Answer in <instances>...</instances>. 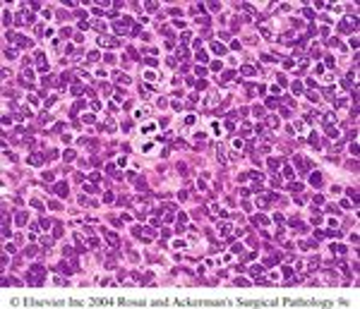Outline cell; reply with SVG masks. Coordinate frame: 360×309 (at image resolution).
<instances>
[{
    "mask_svg": "<svg viewBox=\"0 0 360 309\" xmlns=\"http://www.w3.org/2000/svg\"><path fill=\"white\" fill-rule=\"evenodd\" d=\"M106 173H108V175H113V173H115V165H113V163H108V165H106Z\"/></svg>",
    "mask_w": 360,
    "mask_h": 309,
    "instance_id": "22",
    "label": "cell"
},
{
    "mask_svg": "<svg viewBox=\"0 0 360 309\" xmlns=\"http://www.w3.org/2000/svg\"><path fill=\"white\" fill-rule=\"evenodd\" d=\"M24 254H27V256H34V254H36V247H27Z\"/></svg>",
    "mask_w": 360,
    "mask_h": 309,
    "instance_id": "23",
    "label": "cell"
},
{
    "mask_svg": "<svg viewBox=\"0 0 360 309\" xmlns=\"http://www.w3.org/2000/svg\"><path fill=\"white\" fill-rule=\"evenodd\" d=\"M75 158V151H65V161H72Z\"/></svg>",
    "mask_w": 360,
    "mask_h": 309,
    "instance_id": "27",
    "label": "cell"
},
{
    "mask_svg": "<svg viewBox=\"0 0 360 309\" xmlns=\"http://www.w3.org/2000/svg\"><path fill=\"white\" fill-rule=\"evenodd\" d=\"M115 82H123V84H127L130 79H127V74H123V72H115Z\"/></svg>",
    "mask_w": 360,
    "mask_h": 309,
    "instance_id": "12",
    "label": "cell"
},
{
    "mask_svg": "<svg viewBox=\"0 0 360 309\" xmlns=\"http://www.w3.org/2000/svg\"><path fill=\"white\" fill-rule=\"evenodd\" d=\"M147 65H149V67H156V65H158V62H156V60H154V58H147Z\"/></svg>",
    "mask_w": 360,
    "mask_h": 309,
    "instance_id": "26",
    "label": "cell"
},
{
    "mask_svg": "<svg viewBox=\"0 0 360 309\" xmlns=\"http://www.w3.org/2000/svg\"><path fill=\"white\" fill-rule=\"evenodd\" d=\"M327 134L331 137V139H336V137H338V132H336V129H334L331 125H327Z\"/></svg>",
    "mask_w": 360,
    "mask_h": 309,
    "instance_id": "13",
    "label": "cell"
},
{
    "mask_svg": "<svg viewBox=\"0 0 360 309\" xmlns=\"http://www.w3.org/2000/svg\"><path fill=\"white\" fill-rule=\"evenodd\" d=\"M58 271H60V273H72V271H70V266H67V264H60V266H58Z\"/></svg>",
    "mask_w": 360,
    "mask_h": 309,
    "instance_id": "16",
    "label": "cell"
},
{
    "mask_svg": "<svg viewBox=\"0 0 360 309\" xmlns=\"http://www.w3.org/2000/svg\"><path fill=\"white\" fill-rule=\"evenodd\" d=\"M291 189H293V192H300V189H303V185H298V182H293V185H291Z\"/></svg>",
    "mask_w": 360,
    "mask_h": 309,
    "instance_id": "28",
    "label": "cell"
},
{
    "mask_svg": "<svg viewBox=\"0 0 360 309\" xmlns=\"http://www.w3.org/2000/svg\"><path fill=\"white\" fill-rule=\"evenodd\" d=\"M283 175H286V177H293V168L286 165V168H283Z\"/></svg>",
    "mask_w": 360,
    "mask_h": 309,
    "instance_id": "19",
    "label": "cell"
},
{
    "mask_svg": "<svg viewBox=\"0 0 360 309\" xmlns=\"http://www.w3.org/2000/svg\"><path fill=\"white\" fill-rule=\"evenodd\" d=\"M29 163H34V165H41V163H43V158H41V153H34L31 158H29Z\"/></svg>",
    "mask_w": 360,
    "mask_h": 309,
    "instance_id": "9",
    "label": "cell"
},
{
    "mask_svg": "<svg viewBox=\"0 0 360 309\" xmlns=\"http://www.w3.org/2000/svg\"><path fill=\"white\" fill-rule=\"evenodd\" d=\"M53 230H55L53 235H55V237H60V235H63V225H60V223H55V228H53Z\"/></svg>",
    "mask_w": 360,
    "mask_h": 309,
    "instance_id": "18",
    "label": "cell"
},
{
    "mask_svg": "<svg viewBox=\"0 0 360 309\" xmlns=\"http://www.w3.org/2000/svg\"><path fill=\"white\" fill-rule=\"evenodd\" d=\"M3 22H5V26H7V24H12V17H10V12L3 15Z\"/></svg>",
    "mask_w": 360,
    "mask_h": 309,
    "instance_id": "21",
    "label": "cell"
},
{
    "mask_svg": "<svg viewBox=\"0 0 360 309\" xmlns=\"http://www.w3.org/2000/svg\"><path fill=\"white\" fill-rule=\"evenodd\" d=\"M98 43L106 46V48H118L120 46V41H118L115 36H101V38H98Z\"/></svg>",
    "mask_w": 360,
    "mask_h": 309,
    "instance_id": "2",
    "label": "cell"
},
{
    "mask_svg": "<svg viewBox=\"0 0 360 309\" xmlns=\"http://www.w3.org/2000/svg\"><path fill=\"white\" fill-rule=\"evenodd\" d=\"M17 223H19V225H24V223H27V216H24L22 211H19V213H17Z\"/></svg>",
    "mask_w": 360,
    "mask_h": 309,
    "instance_id": "15",
    "label": "cell"
},
{
    "mask_svg": "<svg viewBox=\"0 0 360 309\" xmlns=\"http://www.w3.org/2000/svg\"><path fill=\"white\" fill-rule=\"evenodd\" d=\"M243 74H247V77H250V74H255V67H250V65H245V67H243Z\"/></svg>",
    "mask_w": 360,
    "mask_h": 309,
    "instance_id": "17",
    "label": "cell"
},
{
    "mask_svg": "<svg viewBox=\"0 0 360 309\" xmlns=\"http://www.w3.org/2000/svg\"><path fill=\"white\" fill-rule=\"evenodd\" d=\"M53 192H55L58 197H67V185H65V182H58V185H53Z\"/></svg>",
    "mask_w": 360,
    "mask_h": 309,
    "instance_id": "4",
    "label": "cell"
},
{
    "mask_svg": "<svg viewBox=\"0 0 360 309\" xmlns=\"http://www.w3.org/2000/svg\"><path fill=\"white\" fill-rule=\"evenodd\" d=\"M269 165H271V168H274V170H276V168H278V165H281V158H269Z\"/></svg>",
    "mask_w": 360,
    "mask_h": 309,
    "instance_id": "14",
    "label": "cell"
},
{
    "mask_svg": "<svg viewBox=\"0 0 360 309\" xmlns=\"http://www.w3.org/2000/svg\"><path fill=\"white\" fill-rule=\"evenodd\" d=\"M103 235H106V240L111 242L113 247H118V235H115V233H111V230H103Z\"/></svg>",
    "mask_w": 360,
    "mask_h": 309,
    "instance_id": "6",
    "label": "cell"
},
{
    "mask_svg": "<svg viewBox=\"0 0 360 309\" xmlns=\"http://www.w3.org/2000/svg\"><path fill=\"white\" fill-rule=\"evenodd\" d=\"M262 271H264L262 266H252V268H250V273H252V278H259V276H262Z\"/></svg>",
    "mask_w": 360,
    "mask_h": 309,
    "instance_id": "10",
    "label": "cell"
},
{
    "mask_svg": "<svg viewBox=\"0 0 360 309\" xmlns=\"http://www.w3.org/2000/svg\"><path fill=\"white\" fill-rule=\"evenodd\" d=\"M43 273H46V271H43V266H38V264H36V266L31 268V271H29V278H27V283H29V285H41V278H43Z\"/></svg>",
    "mask_w": 360,
    "mask_h": 309,
    "instance_id": "1",
    "label": "cell"
},
{
    "mask_svg": "<svg viewBox=\"0 0 360 309\" xmlns=\"http://www.w3.org/2000/svg\"><path fill=\"white\" fill-rule=\"evenodd\" d=\"M211 48H214L216 53H226V46H223V43H218V41H214V43H211Z\"/></svg>",
    "mask_w": 360,
    "mask_h": 309,
    "instance_id": "11",
    "label": "cell"
},
{
    "mask_svg": "<svg viewBox=\"0 0 360 309\" xmlns=\"http://www.w3.org/2000/svg\"><path fill=\"white\" fill-rule=\"evenodd\" d=\"M130 22H132L130 17H123V19H118V22H115V29H118V31H127V29H130Z\"/></svg>",
    "mask_w": 360,
    "mask_h": 309,
    "instance_id": "3",
    "label": "cell"
},
{
    "mask_svg": "<svg viewBox=\"0 0 360 309\" xmlns=\"http://www.w3.org/2000/svg\"><path fill=\"white\" fill-rule=\"evenodd\" d=\"M15 55H17V53L12 51V48H5V58H15Z\"/></svg>",
    "mask_w": 360,
    "mask_h": 309,
    "instance_id": "24",
    "label": "cell"
},
{
    "mask_svg": "<svg viewBox=\"0 0 360 309\" xmlns=\"http://www.w3.org/2000/svg\"><path fill=\"white\" fill-rule=\"evenodd\" d=\"M310 182H312L315 187H319V185H322V175H319V173H312V175H310Z\"/></svg>",
    "mask_w": 360,
    "mask_h": 309,
    "instance_id": "7",
    "label": "cell"
},
{
    "mask_svg": "<svg viewBox=\"0 0 360 309\" xmlns=\"http://www.w3.org/2000/svg\"><path fill=\"white\" fill-rule=\"evenodd\" d=\"M348 197H351V199H353V204L358 201V192H355V189H348Z\"/></svg>",
    "mask_w": 360,
    "mask_h": 309,
    "instance_id": "20",
    "label": "cell"
},
{
    "mask_svg": "<svg viewBox=\"0 0 360 309\" xmlns=\"http://www.w3.org/2000/svg\"><path fill=\"white\" fill-rule=\"evenodd\" d=\"M338 29H341V31H351V29H355V19H343V22L338 24Z\"/></svg>",
    "mask_w": 360,
    "mask_h": 309,
    "instance_id": "5",
    "label": "cell"
},
{
    "mask_svg": "<svg viewBox=\"0 0 360 309\" xmlns=\"http://www.w3.org/2000/svg\"><path fill=\"white\" fill-rule=\"evenodd\" d=\"M15 43H17V46H22V48H24V46H29V43H31V41H29V38H24V36H15Z\"/></svg>",
    "mask_w": 360,
    "mask_h": 309,
    "instance_id": "8",
    "label": "cell"
},
{
    "mask_svg": "<svg viewBox=\"0 0 360 309\" xmlns=\"http://www.w3.org/2000/svg\"><path fill=\"white\" fill-rule=\"evenodd\" d=\"M310 144H312V146H319V139H317V134H312V137H310Z\"/></svg>",
    "mask_w": 360,
    "mask_h": 309,
    "instance_id": "25",
    "label": "cell"
}]
</instances>
